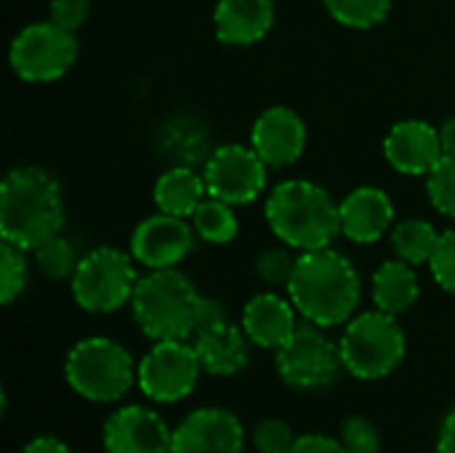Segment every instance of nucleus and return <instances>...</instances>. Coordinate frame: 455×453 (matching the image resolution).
<instances>
[{
    "mask_svg": "<svg viewBox=\"0 0 455 453\" xmlns=\"http://www.w3.org/2000/svg\"><path fill=\"white\" fill-rule=\"evenodd\" d=\"M203 371L213 376H237L251 358V339L243 328L227 323L213 331H203L192 336Z\"/></svg>",
    "mask_w": 455,
    "mask_h": 453,
    "instance_id": "nucleus-20",
    "label": "nucleus"
},
{
    "mask_svg": "<svg viewBox=\"0 0 455 453\" xmlns=\"http://www.w3.org/2000/svg\"><path fill=\"white\" fill-rule=\"evenodd\" d=\"M373 302L376 310H384L395 318L408 312L419 302V278L413 264L403 259L384 262L373 275Z\"/></svg>",
    "mask_w": 455,
    "mask_h": 453,
    "instance_id": "nucleus-22",
    "label": "nucleus"
},
{
    "mask_svg": "<svg viewBox=\"0 0 455 453\" xmlns=\"http://www.w3.org/2000/svg\"><path fill=\"white\" fill-rule=\"evenodd\" d=\"M88 11H91L88 0H51V21H56L69 32H77L85 24Z\"/></svg>",
    "mask_w": 455,
    "mask_h": 453,
    "instance_id": "nucleus-34",
    "label": "nucleus"
},
{
    "mask_svg": "<svg viewBox=\"0 0 455 453\" xmlns=\"http://www.w3.org/2000/svg\"><path fill=\"white\" fill-rule=\"evenodd\" d=\"M275 24L272 0H219L213 13L216 37L229 45H253Z\"/></svg>",
    "mask_w": 455,
    "mask_h": 453,
    "instance_id": "nucleus-19",
    "label": "nucleus"
},
{
    "mask_svg": "<svg viewBox=\"0 0 455 453\" xmlns=\"http://www.w3.org/2000/svg\"><path fill=\"white\" fill-rule=\"evenodd\" d=\"M235 206L219 200V198H208L200 203V208L192 216V227L197 232L200 240L213 243V246H227L237 238V216L232 211Z\"/></svg>",
    "mask_w": 455,
    "mask_h": 453,
    "instance_id": "nucleus-24",
    "label": "nucleus"
},
{
    "mask_svg": "<svg viewBox=\"0 0 455 453\" xmlns=\"http://www.w3.org/2000/svg\"><path fill=\"white\" fill-rule=\"evenodd\" d=\"M429 270H432L437 286L455 296V230H448L440 235L437 251L429 259Z\"/></svg>",
    "mask_w": 455,
    "mask_h": 453,
    "instance_id": "nucleus-33",
    "label": "nucleus"
},
{
    "mask_svg": "<svg viewBox=\"0 0 455 453\" xmlns=\"http://www.w3.org/2000/svg\"><path fill=\"white\" fill-rule=\"evenodd\" d=\"M296 312L293 302L280 294H259L243 310V331L253 344L277 352L299 328Z\"/></svg>",
    "mask_w": 455,
    "mask_h": 453,
    "instance_id": "nucleus-18",
    "label": "nucleus"
},
{
    "mask_svg": "<svg viewBox=\"0 0 455 453\" xmlns=\"http://www.w3.org/2000/svg\"><path fill=\"white\" fill-rule=\"evenodd\" d=\"M267 163L253 147L221 144L205 158L203 179L208 198H219L229 206L253 203L267 187Z\"/></svg>",
    "mask_w": 455,
    "mask_h": 453,
    "instance_id": "nucleus-11",
    "label": "nucleus"
},
{
    "mask_svg": "<svg viewBox=\"0 0 455 453\" xmlns=\"http://www.w3.org/2000/svg\"><path fill=\"white\" fill-rule=\"evenodd\" d=\"M200 299L203 296L195 283L184 272L171 267L152 270L149 275L139 278L131 307L144 336L155 342H173L192 339Z\"/></svg>",
    "mask_w": 455,
    "mask_h": 453,
    "instance_id": "nucleus-4",
    "label": "nucleus"
},
{
    "mask_svg": "<svg viewBox=\"0 0 455 453\" xmlns=\"http://www.w3.org/2000/svg\"><path fill=\"white\" fill-rule=\"evenodd\" d=\"M29 278V264L24 256V248L5 243L0 246V302L11 304L27 286Z\"/></svg>",
    "mask_w": 455,
    "mask_h": 453,
    "instance_id": "nucleus-28",
    "label": "nucleus"
},
{
    "mask_svg": "<svg viewBox=\"0 0 455 453\" xmlns=\"http://www.w3.org/2000/svg\"><path fill=\"white\" fill-rule=\"evenodd\" d=\"M328 13L352 29H371L389 16L392 0H323Z\"/></svg>",
    "mask_w": 455,
    "mask_h": 453,
    "instance_id": "nucleus-26",
    "label": "nucleus"
},
{
    "mask_svg": "<svg viewBox=\"0 0 455 453\" xmlns=\"http://www.w3.org/2000/svg\"><path fill=\"white\" fill-rule=\"evenodd\" d=\"M275 366L288 387L301 392H320L336 382L344 363L339 344L323 331V326L307 320L277 350Z\"/></svg>",
    "mask_w": 455,
    "mask_h": 453,
    "instance_id": "nucleus-8",
    "label": "nucleus"
},
{
    "mask_svg": "<svg viewBox=\"0 0 455 453\" xmlns=\"http://www.w3.org/2000/svg\"><path fill=\"white\" fill-rule=\"evenodd\" d=\"M288 296L304 320L333 328L347 323L357 310L360 278L355 264L331 246L304 251L288 283Z\"/></svg>",
    "mask_w": 455,
    "mask_h": 453,
    "instance_id": "nucleus-2",
    "label": "nucleus"
},
{
    "mask_svg": "<svg viewBox=\"0 0 455 453\" xmlns=\"http://www.w3.org/2000/svg\"><path fill=\"white\" fill-rule=\"evenodd\" d=\"M208 187L203 174H195L189 166L168 168L155 184V203L163 214L171 216H195L200 203L205 200Z\"/></svg>",
    "mask_w": 455,
    "mask_h": 453,
    "instance_id": "nucleus-21",
    "label": "nucleus"
},
{
    "mask_svg": "<svg viewBox=\"0 0 455 453\" xmlns=\"http://www.w3.org/2000/svg\"><path fill=\"white\" fill-rule=\"evenodd\" d=\"M229 323V315H227V307L219 302V299H211V296H203L200 299V310H197V326H195V334H203V331H213V328H221ZM192 334V336H195Z\"/></svg>",
    "mask_w": 455,
    "mask_h": 453,
    "instance_id": "nucleus-35",
    "label": "nucleus"
},
{
    "mask_svg": "<svg viewBox=\"0 0 455 453\" xmlns=\"http://www.w3.org/2000/svg\"><path fill=\"white\" fill-rule=\"evenodd\" d=\"M437 453H455V409L445 417L437 438Z\"/></svg>",
    "mask_w": 455,
    "mask_h": 453,
    "instance_id": "nucleus-38",
    "label": "nucleus"
},
{
    "mask_svg": "<svg viewBox=\"0 0 455 453\" xmlns=\"http://www.w3.org/2000/svg\"><path fill=\"white\" fill-rule=\"evenodd\" d=\"M77 59L75 32L56 21H35L24 27L8 51L11 69L27 83H51L69 72Z\"/></svg>",
    "mask_w": 455,
    "mask_h": 453,
    "instance_id": "nucleus-9",
    "label": "nucleus"
},
{
    "mask_svg": "<svg viewBox=\"0 0 455 453\" xmlns=\"http://www.w3.org/2000/svg\"><path fill=\"white\" fill-rule=\"evenodd\" d=\"M341 235L352 243H376L395 222V203L379 187H357L339 203Z\"/></svg>",
    "mask_w": 455,
    "mask_h": 453,
    "instance_id": "nucleus-17",
    "label": "nucleus"
},
{
    "mask_svg": "<svg viewBox=\"0 0 455 453\" xmlns=\"http://www.w3.org/2000/svg\"><path fill=\"white\" fill-rule=\"evenodd\" d=\"M384 155L400 174L429 176L445 155L440 128L424 120H400L384 139Z\"/></svg>",
    "mask_w": 455,
    "mask_h": 453,
    "instance_id": "nucleus-16",
    "label": "nucleus"
},
{
    "mask_svg": "<svg viewBox=\"0 0 455 453\" xmlns=\"http://www.w3.org/2000/svg\"><path fill=\"white\" fill-rule=\"evenodd\" d=\"M440 142H443L445 155H455V115L440 125Z\"/></svg>",
    "mask_w": 455,
    "mask_h": 453,
    "instance_id": "nucleus-39",
    "label": "nucleus"
},
{
    "mask_svg": "<svg viewBox=\"0 0 455 453\" xmlns=\"http://www.w3.org/2000/svg\"><path fill=\"white\" fill-rule=\"evenodd\" d=\"M341 446L347 453H381V433L365 417H349L341 425Z\"/></svg>",
    "mask_w": 455,
    "mask_h": 453,
    "instance_id": "nucleus-32",
    "label": "nucleus"
},
{
    "mask_svg": "<svg viewBox=\"0 0 455 453\" xmlns=\"http://www.w3.org/2000/svg\"><path fill=\"white\" fill-rule=\"evenodd\" d=\"M64 227L59 182L40 166L11 168L0 184V238L35 251Z\"/></svg>",
    "mask_w": 455,
    "mask_h": 453,
    "instance_id": "nucleus-1",
    "label": "nucleus"
},
{
    "mask_svg": "<svg viewBox=\"0 0 455 453\" xmlns=\"http://www.w3.org/2000/svg\"><path fill=\"white\" fill-rule=\"evenodd\" d=\"M195 227L184 216L155 214L147 216L131 238V256L149 270H171L181 264L195 248Z\"/></svg>",
    "mask_w": 455,
    "mask_h": 453,
    "instance_id": "nucleus-12",
    "label": "nucleus"
},
{
    "mask_svg": "<svg viewBox=\"0 0 455 453\" xmlns=\"http://www.w3.org/2000/svg\"><path fill=\"white\" fill-rule=\"evenodd\" d=\"M69 387L91 403L120 400L136 379L131 352L107 336H91L77 342L64 363Z\"/></svg>",
    "mask_w": 455,
    "mask_h": 453,
    "instance_id": "nucleus-6",
    "label": "nucleus"
},
{
    "mask_svg": "<svg viewBox=\"0 0 455 453\" xmlns=\"http://www.w3.org/2000/svg\"><path fill=\"white\" fill-rule=\"evenodd\" d=\"M251 443L259 453H291L296 438L288 422L283 419H261L253 433H251Z\"/></svg>",
    "mask_w": 455,
    "mask_h": 453,
    "instance_id": "nucleus-31",
    "label": "nucleus"
},
{
    "mask_svg": "<svg viewBox=\"0 0 455 453\" xmlns=\"http://www.w3.org/2000/svg\"><path fill=\"white\" fill-rule=\"evenodd\" d=\"M163 150H168L165 155H173L181 166H189L205 155V131L189 117L171 120L163 131Z\"/></svg>",
    "mask_w": 455,
    "mask_h": 453,
    "instance_id": "nucleus-25",
    "label": "nucleus"
},
{
    "mask_svg": "<svg viewBox=\"0 0 455 453\" xmlns=\"http://www.w3.org/2000/svg\"><path fill=\"white\" fill-rule=\"evenodd\" d=\"M21 453H72L59 438H51V435H40V438H35V441H29L27 446H24V451Z\"/></svg>",
    "mask_w": 455,
    "mask_h": 453,
    "instance_id": "nucleus-37",
    "label": "nucleus"
},
{
    "mask_svg": "<svg viewBox=\"0 0 455 453\" xmlns=\"http://www.w3.org/2000/svg\"><path fill=\"white\" fill-rule=\"evenodd\" d=\"M203 363L187 339L157 342L139 363L136 379L141 392L155 403H179L195 392Z\"/></svg>",
    "mask_w": 455,
    "mask_h": 453,
    "instance_id": "nucleus-10",
    "label": "nucleus"
},
{
    "mask_svg": "<svg viewBox=\"0 0 455 453\" xmlns=\"http://www.w3.org/2000/svg\"><path fill=\"white\" fill-rule=\"evenodd\" d=\"M296 262L299 259L288 248H264L256 256L253 270L267 286H285L288 288V283L293 278V270H296Z\"/></svg>",
    "mask_w": 455,
    "mask_h": 453,
    "instance_id": "nucleus-30",
    "label": "nucleus"
},
{
    "mask_svg": "<svg viewBox=\"0 0 455 453\" xmlns=\"http://www.w3.org/2000/svg\"><path fill=\"white\" fill-rule=\"evenodd\" d=\"M251 147L267 166L288 168L304 155L307 125L291 107H269L251 128Z\"/></svg>",
    "mask_w": 455,
    "mask_h": 453,
    "instance_id": "nucleus-14",
    "label": "nucleus"
},
{
    "mask_svg": "<svg viewBox=\"0 0 455 453\" xmlns=\"http://www.w3.org/2000/svg\"><path fill=\"white\" fill-rule=\"evenodd\" d=\"M440 243V232L427 219H405L392 232V246L397 259L408 264H427Z\"/></svg>",
    "mask_w": 455,
    "mask_h": 453,
    "instance_id": "nucleus-23",
    "label": "nucleus"
},
{
    "mask_svg": "<svg viewBox=\"0 0 455 453\" xmlns=\"http://www.w3.org/2000/svg\"><path fill=\"white\" fill-rule=\"evenodd\" d=\"M264 214L272 232L301 254L328 248L341 232L339 206L328 190L304 179L280 182L267 198Z\"/></svg>",
    "mask_w": 455,
    "mask_h": 453,
    "instance_id": "nucleus-3",
    "label": "nucleus"
},
{
    "mask_svg": "<svg viewBox=\"0 0 455 453\" xmlns=\"http://www.w3.org/2000/svg\"><path fill=\"white\" fill-rule=\"evenodd\" d=\"M427 192L440 214L455 219V155H443V160L427 176Z\"/></svg>",
    "mask_w": 455,
    "mask_h": 453,
    "instance_id": "nucleus-29",
    "label": "nucleus"
},
{
    "mask_svg": "<svg viewBox=\"0 0 455 453\" xmlns=\"http://www.w3.org/2000/svg\"><path fill=\"white\" fill-rule=\"evenodd\" d=\"M35 264L37 270L51 278V280H67L75 275L77 264H80V256L75 251V246L61 238V235H53L51 240H45L43 246H37L35 251Z\"/></svg>",
    "mask_w": 455,
    "mask_h": 453,
    "instance_id": "nucleus-27",
    "label": "nucleus"
},
{
    "mask_svg": "<svg viewBox=\"0 0 455 453\" xmlns=\"http://www.w3.org/2000/svg\"><path fill=\"white\" fill-rule=\"evenodd\" d=\"M291 453H347L341 441L328 438V435H301L296 438Z\"/></svg>",
    "mask_w": 455,
    "mask_h": 453,
    "instance_id": "nucleus-36",
    "label": "nucleus"
},
{
    "mask_svg": "<svg viewBox=\"0 0 455 453\" xmlns=\"http://www.w3.org/2000/svg\"><path fill=\"white\" fill-rule=\"evenodd\" d=\"M344 368L363 382L389 376L405 358V331L395 315L384 310L363 312L352 318L339 342Z\"/></svg>",
    "mask_w": 455,
    "mask_h": 453,
    "instance_id": "nucleus-5",
    "label": "nucleus"
},
{
    "mask_svg": "<svg viewBox=\"0 0 455 453\" xmlns=\"http://www.w3.org/2000/svg\"><path fill=\"white\" fill-rule=\"evenodd\" d=\"M131 259L133 256L112 246L85 254L72 275V296L77 307L93 315H107L128 304L139 283Z\"/></svg>",
    "mask_w": 455,
    "mask_h": 453,
    "instance_id": "nucleus-7",
    "label": "nucleus"
},
{
    "mask_svg": "<svg viewBox=\"0 0 455 453\" xmlns=\"http://www.w3.org/2000/svg\"><path fill=\"white\" fill-rule=\"evenodd\" d=\"M245 430L227 409L192 411L176 430L171 453H243Z\"/></svg>",
    "mask_w": 455,
    "mask_h": 453,
    "instance_id": "nucleus-13",
    "label": "nucleus"
},
{
    "mask_svg": "<svg viewBox=\"0 0 455 453\" xmlns=\"http://www.w3.org/2000/svg\"><path fill=\"white\" fill-rule=\"evenodd\" d=\"M171 446L173 433L144 406H125L104 425L107 453H171Z\"/></svg>",
    "mask_w": 455,
    "mask_h": 453,
    "instance_id": "nucleus-15",
    "label": "nucleus"
}]
</instances>
